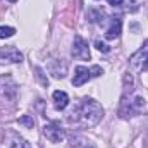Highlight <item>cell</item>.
Listing matches in <instances>:
<instances>
[{
	"label": "cell",
	"instance_id": "cell-11",
	"mask_svg": "<svg viewBox=\"0 0 148 148\" xmlns=\"http://www.w3.org/2000/svg\"><path fill=\"white\" fill-rule=\"evenodd\" d=\"M86 16H88V21H90V23H102L105 14H103L102 10H97V9H90Z\"/></svg>",
	"mask_w": 148,
	"mask_h": 148
},
{
	"label": "cell",
	"instance_id": "cell-19",
	"mask_svg": "<svg viewBox=\"0 0 148 148\" xmlns=\"http://www.w3.org/2000/svg\"><path fill=\"white\" fill-rule=\"evenodd\" d=\"M145 67H147V69H148V55H147V66H145Z\"/></svg>",
	"mask_w": 148,
	"mask_h": 148
},
{
	"label": "cell",
	"instance_id": "cell-8",
	"mask_svg": "<svg viewBox=\"0 0 148 148\" xmlns=\"http://www.w3.org/2000/svg\"><path fill=\"white\" fill-rule=\"evenodd\" d=\"M7 141H9V148H29V143L23 136H19L16 131L7 133Z\"/></svg>",
	"mask_w": 148,
	"mask_h": 148
},
{
	"label": "cell",
	"instance_id": "cell-6",
	"mask_svg": "<svg viewBox=\"0 0 148 148\" xmlns=\"http://www.w3.org/2000/svg\"><path fill=\"white\" fill-rule=\"evenodd\" d=\"M0 57L7 62H21L23 60V53L16 48V47H2L0 48Z\"/></svg>",
	"mask_w": 148,
	"mask_h": 148
},
{
	"label": "cell",
	"instance_id": "cell-10",
	"mask_svg": "<svg viewBox=\"0 0 148 148\" xmlns=\"http://www.w3.org/2000/svg\"><path fill=\"white\" fill-rule=\"evenodd\" d=\"M121 29H122V21H121L119 17H112L110 26H109L107 31H105V38H107V40H115V38L121 35Z\"/></svg>",
	"mask_w": 148,
	"mask_h": 148
},
{
	"label": "cell",
	"instance_id": "cell-2",
	"mask_svg": "<svg viewBox=\"0 0 148 148\" xmlns=\"http://www.w3.org/2000/svg\"><path fill=\"white\" fill-rule=\"evenodd\" d=\"M143 110H145V100H143V97L134 95L133 98H129V100H127V97H126V95H122L121 109H119L121 117H124V119H127V117H134V115L141 114Z\"/></svg>",
	"mask_w": 148,
	"mask_h": 148
},
{
	"label": "cell",
	"instance_id": "cell-15",
	"mask_svg": "<svg viewBox=\"0 0 148 148\" xmlns=\"http://www.w3.org/2000/svg\"><path fill=\"white\" fill-rule=\"evenodd\" d=\"M35 73H36V77L40 79V83H41L43 86H48V79L43 76V74H45L43 73V69H41V67H35Z\"/></svg>",
	"mask_w": 148,
	"mask_h": 148
},
{
	"label": "cell",
	"instance_id": "cell-7",
	"mask_svg": "<svg viewBox=\"0 0 148 148\" xmlns=\"http://www.w3.org/2000/svg\"><path fill=\"white\" fill-rule=\"evenodd\" d=\"M91 77L90 69L84 67V66H77L76 71H74V77H73V84L74 86H83L84 83H88V79Z\"/></svg>",
	"mask_w": 148,
	"mask_h": 148
},
{
	"label": "cell",
	"instance_id": "cell-14",
	"mask_svg": "<svg viewBox=\"0 0 148 148\" xmlns=\"http://www.w3.org/2000/svg\"><path fill=\"white\" fill-rule=\"evenodd\" d=\"M19 124H23L24 127L31 129V127L35 126V121H33V117H31V115H21V117H19Z\"/></svg>",
	"mask_w": 148,
	"mask_h": 148
},
{
	"label": "cell",
	"instance_id": "cell-13",
	"mask_svg": "<svg viewBox=\"0 0 148 148\" xmlns=\"http://www.w3.org/2000/svg\"><path fill=\"white\" fill-rule=\"evenodd\" d=\"M14 33H16L14 28H10V26H0V38H2V40L14 36Z\"/></svg>",
	"mask_w": 148,
	"mask_h": 148
},
{
	"label": "cell",
	"instance_id": "cell-17",
	"mask_svg": "<svg viewBox=\"0 0 148 148\" xmlns=\"http://www.w3.org/2000/svg\"><path fill=\"white\" fill-rule=\"evenodd\" d=\"M90 74H91V77H97V76H102V74H103V69H102L100 66H93V67L90 69Z\"/></svg>",
	"mask_w": 148,
	"mask_h": 148
},
{
	"label": "cell",
	"instance_id": "cell-18",
	"mask_svg": "<svg viewBox=\"0 0 148 148\" xmlns=\"http://www.w3.org/2000/svg\"><path fill=\"white\" fill-rule=\"evenodd\" d=\"M109 2V5H112V7H115V5H121L124 0H107Z\"/></svg>",
	"mask_w": 148,
	"mask_h": 148
},
{
	"label": "cell",
	"instance_id": "cell-12",
	"mask_svg": "<svg viewBox=\"0 0 148 148\" xmlns=\"http://www.w3.org/2000/svg\"><path fill=\"white\" fill-rule=\"evenodd\" d=\"M133 86H134L133 74H131V73H126V76H124V95L131 93V91H133Z\"/></svg>",
	"mask_w": 148,
	"mask_h": 148
},
{
	"label": "cell",
	"instance_id": "cell-20",
	"mask_svg": "<svg viewBox=\"0 0 148 148\" xmlns=\"http://www.w3.org/2000/svg\"><path fill=\"white\" fill-rule=\"evenodd\" d=\"M9 2H16V0H9Z\"/></svg>",
	"mask_w": 148,
	"mask_h": 148
},
{
	"label": "cell",
	"instance_id": "cell-16",
	"mask_svg": "<svg viewBox=\"0 0 148 148\" xmlns=\"http://www.w3.org/2000/svg\"><path fill=\"white\" fill-rule=\"evenodd\" d=\"M95 47H97V48H98L102 53H107V52H110V47H109L107 43H103L102 40H97V41H95Z\"/></svg>",
	"mask_w": 148,
	"mask_h": 148
},
{
	"label": "cell",
	"instance_id": "cell-9",
	"mask_svg": "<svg viewBox=\"0 0 148 148\" xmlns=\"http://www.w3.org/2000/svg\"><path fill=\"white\" fill-rule=\"evenodd\" d=\"M52 98H53V105H55L57 110H64V109L69 105V95H67L66 91L57 90V91H53Z\"/></svg>",
	"mask_w": 148,
	"mask_h": 148
},
{
	"label": "cell",
	"instance_id": "cell-5",
	"mask_svg": "<svg viewBox=\"0 0 148 148\" xmlns=\"http://www.w3.org/2000/svg\"><path fill=\"white\" fill-rule=\"evenodd\" d=\"M48 71L50 74L53 76V77H57V79H62V77H66V74H67V62L66 60H59V59H55V60H52L50 62V66H48Z\"/></svg>",
	"mask_w": 148,
	"mask_h": 148
},
{
	"label": "cell",
	"instance_id": "cell-3",
	"mask_svg": "<svg viewBox=\"0 0 148 148\" xmlns=\"http://www.w3.org/2000/svg\"><path fill=\"white\" fill-rule=\"evenodd\" d=\"M43 134H45V138H47L48 141H52V143H60V141L66 138L64 129H62V127H60V124H59V122H55V121L48 122V124L43 127Z\"/></svg>",
	"mask_w": 148,
	"mask_h": 148
},
{
	"label": "cell",
	"instance_id": "cell-1",
	"mask_svg": "<svg viewBox=\"0 0 148 148\" xmlns=\"http://www.w3.org/2000/svg\"><path fill=\"white\" fill-rule=\"evenodd\" d=\"M102 119H103L102 105L93 98H83V102L79 105V121H81V124L91 127V126H97Z\"/></svg>",
	"mask_w": 148,
	"mask_h": 148
},
{
	"label": "cell",
	"instance_id": "cell-4",
	"mask_svg": "<svg viewBox=\"0 0 148 148\" xmlns=\"http://www.w3.org/2000/svg\"><path fill=\"white\" fill-rule=\"evenodd\" d=\"M74 59H79V60H90L91 59V53H90V48H88V43L76 35L74 36V43H73V50H71Z\"/></svg>",
	"mask_w": 148,
	"mask_h": 148
}]
</instances>
